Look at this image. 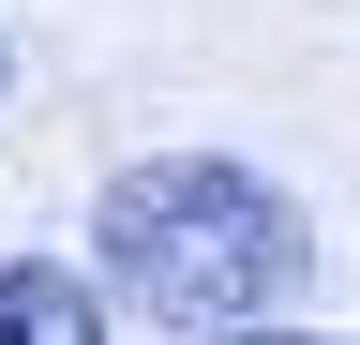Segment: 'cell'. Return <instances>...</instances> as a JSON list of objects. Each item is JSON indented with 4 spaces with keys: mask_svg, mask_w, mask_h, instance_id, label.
Here are the masks:
<instances>
[{
    "mask_svg": "<svg viewBox=\"0 0 360 345\" xmlns=\"http://www.w3.org/2000/svg\"><path fill=\"white\" fill-rule=\"evenodd\" d=\"M300 271H315L300 195L240 150H135L90 195V285L135 300L150 330H255L300 300Z\"/></svg>",
    "mask_w": 360,
    "mask_h": 345,
    "instance_id": "obj_1",
    "label": "cell"
},
{
    "mask_svg": "<svg viewBox=\"0 0 360 345\" xmlns=\"http://www.w3.org/2000/svg\"><path fill=\"white\" fill-rule=\"evenodd\" d=\"M195 345H360V330H270L255 315V330H195Z\"/></svg>",
    "mask_w": 360,
    "mask_h": 345,
    "instance_id": "obj_3",
    "label": "cell"
},
{
    "mask_svg": "<svg viewBox=\"0 0 360 345\" xmlns=\"http://www.w3.org/2000/svg\"><path fill=\"white\" fill-rule=\"evenodd\" d=\"M0 345H105V285L60 255H0Z\"/></svg>",
    "mask_w": 360,
    "mask_h": 345,
    "instance_id": "obj_2",
    "label": "cell"
}]
</instances>
